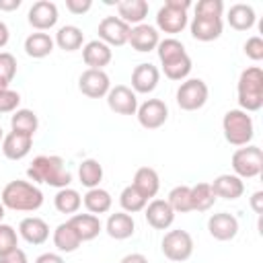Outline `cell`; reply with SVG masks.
Masks as SVG:
<instances>
[{
  "mask_svg": "<svg viewBox=\"0 0 263 263\" xmlns=\"http://www.w3.org/2000/svg\"><path fill=\"white\" fill-rule=\"evenodd\" d=\"M27 177L33 183H45L58 189H64L72 183V175L66 168L64 160L55 154H41L33 158L31 166L27 168Z\"/></svg>",
  "mask_w": 263,
  "mask_h": 263,
  "instance_id": "cell-1",
  "label": "cell"
},
{
  "mask_svg": "<svg viewBox=\"0 0 263 263\" xmlns=\"http://www.w3.org/2000/svg\"><path fill=\"white\" fill-rule=\"evenodd\" d=\"M0 201L14 212H37L43 205V191L29 181H10L4 185Z\"/></svg>",
  "mask_w": 263,
  "mask_h": 263,
  "instance_id": "cell-2",
  "label": "cell"
},
{
  "mask_svg": "<svg viewBox=\"0 0 263 263\" xmlns=\"http://www.w3.org/2000/svg\"><path fill=\"white\" fill-rule=\"evenodd\" d=\"M238 105L242 111L253 113L263 107V70L259 66L245 68L236 84Z\"/></svg>",
  "mask_w": 263,
  "mask_h": 263,
  "instance_id": "cell-3",
  "label": "cell"
},
{
  "mask_svg": "<svg viewBox=\"0 0 263 263\" xmlns=\"http://www.w3.org/2000/svg\"><path fill=\"white\" fill-rule=\"evenodd\" d=\"M222 132H224V138H226L228 144L247 146V144H251V140L255 136L253 117L242 109H230V111L224 113Z\"/></svg>",
  "mask_w": 263,
  "mask_h": 263,
  "instance_id": "cell-4",
  "label": "cell"
},
{
  "mask_svg": "<svg viewBox=\"0 0 263 263\" xmlns=\"http://www.w3.org/2000/svg\"><path fill=\"white\" fill-rule=\"evenodd\" d=\"M191 0H166L156 12V27L162 33H181L187 27V8Z\"/></svg>",
  "mask_w": 263,
  "mask_h": 263,
  "instance_id": "cell-5",
  "label": "cell"
},
{
  "mask_svg": "<svg viewBox=\"0 0 263 263\" xmlns=\"http://www.w3.org/2000/svg\"><path fill=\"white\" fill-rule=\"evenodd\" d=\"M230 164H232L234 175L240 177V179L259 177L261 171H263V152L255 144L240 146L238 150H234V154L230 158Z\"/></svg>",
  "mask_w": 263,
  "mask_h": 263,
  "instance_id": "cell-6",
  "label": "cell"
},
{
  "mask_svg": "<svg viewBox=\"0 0 263 263\" xmlns=\"http://www.w3.org/2000/svg\"><path fill=\"white\" fill-rule=\"evenodd\" d=\"M210 88L201 78H187L177 88V105L183 111H197L208 103Z\"/></svg>",
  "mask_w": 263,
  "mask_h": 263,
  "instance_id": "cell-7",
  "label": "cell"
},
{
  "mask_svg": "<svg viewBox=\"0 0 263 263\" xmlns=\"http://www.w3.org/2000/svg\"><path fill=\"white\" fill-rule=\"evenodd\" d=\"M160 249H162L166 259L181 263L193 255V238L187 230H168L162 236Z\"/></svg>",
  "mask_w": 263,
  "mask_h": 263,
  "instance_id": "cell-8",
  "label": "cell"
},
{
  "mask_svg": "<svg viewBox=\"0 0 263 263\" xmlns=\"http://www.w3.org/2000/svg\"><path fill=\"white\" fill-rule=\"evenodd\" d=\"M136 117L144 129H158L168 119V107L160 99H148L142 105H138Z\"/></svg>",
  "mask_w": 263,
  "mask_h": 263,
  "instance_id": "cell-9",
  "label": "cell"
},
{
  "mask_svg": "<svg viewBox=\"0 0 263 263\" xmlns=\"http://www.w3.org/2000/svg\"><path fill=\"white\" fill-rule=\"evenodd\" d=\"M129 25L123 23L119 16H105L101 23H99V41L107 43L109 47H121L127 43V37H129Z\"/></svg>",
  "mask_w": 263,
  "mask_h": 263,
  "instance_id": "cell-10",
  "label": "cell"
},
{
  "mask_svg": "<svg viewBox=\"0 0 263 263\" xmlns=\"http://www.w3.org/2000/svg\"><path fill=\"white\" fill-rule=\"evenodd\" d=\"M78 88L88 99H101V97H107V92L111 88V80H109L105 70H90L88 68L80 74Z\"/></svg>",
  "mask_w": 263,
  "mask_h": 263,
  "instance_id": "cell-11",
  "label": "cell"
},
{
  "mask_svg": "<svg viewBox=\"0 0 263 263\" xmlns=\"http://www.w3.org/2000/svg\"><path fill=\"white\" fill-rule=\"evenodd\" d=\"M107 105L117 115H136V111H138V97H136V92L129 86L117 84V86L109 88Z\"/></svg>",
  "mask_w": 263,
  "mask_h": 263,
  "instance_id": "cell-12",
  "label": "cell"
},
{
  "mask_svg": "<svg viewBox=\"0 0 263 263\" xmlns=\"http://www.w3.org/2000/svg\"><path fill=\"white\" fill-rule=\"evenodd\" d=\"M58 6L49 0H37L31 8H29V14H27V21L33 29L37 31H47L51 27H55L58 23Z\"/></svg>",
  "mask_w": 263,
  "mask_h": 263,
  "instance_id": "cell-13",
  "label": "cell"
},
{
  "mask_svg": "<svg viewBox=\"0 0 263 263\" xmlns=\"http://www.w3.org/2000/svg\"><path fill=\"white\" fill-rule=\"evenodd\" d=\"M158 80H160V70L154 64H150V62L138 64L132 72V90L136 95L138 92L148 95L158 86Z\"/></svg>",
  "mask_w": 263,
  "mask_h": 263,
  "instance_id": "cell-14",
  "label": "cell"
},
{
  "mask_svg": "<svg viewBox=\"0 0 263 263\" xmlns=\"http://www.w3.org/2000/svg\"><path fill=\"white\" fill-rule=\"evenodd\" d=\"M208 232L216 240H232L238 234V220L228 212H218L208 218Z\"/></svg>",
  "mask_w": 263,
  "mask_h": 263,
  "instance_id": "cell-15",
  "label": "cell"
},
{
  "mask_svg": "<svg viewBox=\"0 0 263 263\" xmlns=\"http://www.w3.org/2000/svg\"><path fill=\"white\" fill-rule=\"evenodd\" d=\"M144 216L154 230H166L175 222V212L166 199H152L150 203H146Z\"/></svg>",
  "mask_w": 263,
  "mask_h": 263,
  "instance_id": "cell-16",
  "label": "cell"
},
{
  "mask_svg": "<svg viewBox=\"0 0 263 263\" xmlns=\"http://www.w3.org/2000/svg\"><path fill=\"white\" fill-rule=\"evenodd\" d=\"M158 41H160L158 31H156V27H152V25L142 23V25H136V27L129 29L127 43L132 45V49H136V51H140V53H146V51L156 49Z\"/></svg>",
  "mask_w": 263,
  "mask_h": 263,
  "instance_id": "cell-17",
  "label": "cell"
},
{
  "mask_svg": "<svg viewBox=\"0 0 263 263\" xmlns=\"http://www.w3.org/2000/svg\"><path fill=\"white\" fill-rule=\"evenodd\" d=\"M113 58V51L107 43L92 39L82 47V60L90 70H103Z\"/></svg>",
  "mask_w": 263,
  "mask_h": 263,
  "instance_id": "cell-18",
  "label": "cell"
},
{
  "mask_svg": "<svg viewBox=\"0 0 263 263\" xmlns=\"http://www.w3.org/2000/svg\"><path fill=\"white\" fill-rule=\"evenodd\" d=\"M33 146V138L18 134V132H10L2 138V154L8 160H23Z\"/></svg>",
  "mask_w": 263,
  "mask_h": 263,
  "instance_id": "cell-19",
  "label": "cell"
},
{
  "mask_svg": "<svg viewBox=\"0 0 263 263\" xmlns=\"http://www.w3.org/2000/svg\"><path fill=\"white\" fill-rule=\"evenodd\" d=\"M18 234L21 238H25L29 245H43L49 238V226L43 218L37 216H29L23 218L18 224Z\"/></svg>",
  "mask_w": 263,
  "mask_h": 263,
  "instance_id": "cell-20",
  "label": "cell"
},
{
  "mask_svg": "<svg viewBox=\"0 0 263 263\" xmlns=\"http://www.w3.org/2000/svg\"><path fill=\"white\" fill-rule=\"evenodd\" d=\"M212 191L216 197H222V199H238L242 193H245V183L240 177L236 175H230V173H224V175H218L212 183Z\"/></svg>",
  "mask_w": 263,
  "mask_h": 263,
  "instance_id": "cell-21",
  "label": "cell"
},
{
  "mask_svg": "<svg viewBox=\"0 0 263 263\" xmlns=\"http://www.w3.org/2000/svg\"><path fill=\"white\" fill-rule=\"evenodd\" d=\"M189 29H191V37H193V39L208 43V41H214V39H218V37L222 35L224 25H222V18L193 16V21H191Z\"/></svg>",
  "mask_w": 263,
  "mask_h": 263,
  "instance_id": "cell-22",
  "label": "cell"
},
{
  "mask_svg": "<svg viewBox=\"0 0 263 263\" xmlns=\"http://www.w3.org/2000/svg\"><path fill=\"white\" fill-rule=\"evenodd\" d=\"M68 224L76 230V234L80 236L82 242L97 238L99 232L103 230V224H101L99 216H95V214H74V216L68 220Z\"/></svg>",
  "mask_w": 263,
  "mask_h": 263,
  "instance_id": "cell-23",
  "label": "cell"
},
{
  "mask_svg": "<svg viewBox=\"0 0 263 263\" xmlns=\"http://www.w3.org/2000/svg\"><path fill=\"white\" fill-rule=\"evenodd\" d=\"M105 230L111 238L115 240H125L129 238L134 232H136V222L132 218V214H125V212H115L107 218V224H105Z\"/></svg>",
  "mask_w": 263,
  "mask_h": 263,
  "instance_id": "cell-24",
  "label": "cell"
},
{
  "mask_svg": "<svg viewBox=\"0 0 263 263\" xmlns=\"http://www.w3.org/2000/svg\"><path fill=\"white\" fill-rule=\"evenodd\" d=\"M132 185H134L146 199H152V197L158 193V189H160V177H158V173H156L152 166H140V168L136 171V175H134Z\"/></svg>",
  "mask_w": 263,
  "mask_h": 263,
  "instance_id": "cell-25",
  "label": "cell"
},
{
  "mask_svg": "<svg viewBox=\"0 0 263 263\" xmlns=\"http://www.w3.org/2000/svg\"><path fill=\"white\" fill-rule=\"evenodd\" d=\"M117 14L129 27L142 25V21L148 16V2L146 0H121L117 2Z\"/></svg>",
  "mask_w": 263,
  "mask_h": 263,
  "instance_id": "cell-26",
  "label": "cell"
},
{
  "mask_svg": "<svg viewBox=\"0 0 263 263\" xmlns=\"http://www.w3.org/2000/svg\"><path fill=\"white\" fill-rule=\"evenodd\" d=\"M226 18H228V25L234 31H249V29H253V25L257 21V14H255V10H253L251 4L238 2V4H232L230 6Z\"/></svg>",
  "mask_w": 263,
  "mask_h": 263,
  "instance_id": "cell-27",
  "label": "cell"
},
{
  "mask_svg": "<svg viewBox=\"0 0 263 263\" xmlns=\"http://www.w3.org/2000/svg\"><path fill=\"white\" fill-rule=\"evenodd\" d=\"M53 39L43 33V31H37V33H31L27 39H25V53L29 58H35V60H41V58H47L51 51H53Z\"/></svg>",
  "mask_w": 263,
  "mask_h": 263,
  "instance_id": "cell-28",
  "label": "cell"
},
{
  "mask_svg": "<svg viewBox=\"0 0 263 263\" xmlns=\"http://www.w3.org/2000/svg\"><path fill=\"white\" fill-rule=\"evenodd\" d=\"M53 245L60 253H74L82 245V240L68 222H62L53 230Z\"/></svg>",
  "mask_w": 263,
  "mask_h": 263,
  "instance_id": "cell-29",
  "label": "cell"
},
{
  "mask_svg": "<svg viewBox=\"0 0 263 263\" xmlns=\"http://www.w3.org/2000/svg\"><path fill=\"white\" fill-rule=\"evenodd\" d=\"M82 41H84V33L76 25H64V27H60L58 33H55V39H53V43L60 49H64V51H76V49H80L82 47Z\"/></svg>",
  "mask_w": 263,
  "mask_h": 263,
  "instance_id": "cell-30",
  "label": "cell"
},
{
  "mask_svg": "<svg viewBox=\"0 0 263 263\" xmlns=\"http://www.w3.org/2000/svg\"><path fill=\"white\" fill-rule=\"evenodd\" d=\"M82 203L84 208L88 210V214H105L111 210V203H113V197L107 189H101V187H95V189H88L82 197Z\"/></svg>",
  "mask_w": 263,
  "mask_h": 263,
  "instance_id": "cell-31",
  "label": "cell"
},
{
  "mask_svg": "<svg viewBox=\"0 0 263 263\" xmlns=\"http://www.w3.org/2000/svg\"><path fill=\"white\" fill-rule=\"evenodd\" d=\"M10 127H12V132H18V134L33 138L37 127H39V119L31 109H16L10 117Z\"/></svg>",
  "mask_w": 263,
  "mask_h": 263,
  "instance_id": "cell-32",
  "label": "cell"
},
{
  "mask_svg": "<svg viewBox=\"0 0 263 263\" xmlns=\"http://www.w3.org/2000/svg\"><path fill=\"white\" fill-rule=\"evenodd\" d=\"M53 205L60 214H76L82 205V197L76 189L72 187H64V189H58L55 197H53Z\"/></svg>",
  "mask_w": 263,
  "mask_h": 263,
  "instance_id": "cell-33",
  "label": "cell"
},
{
  "mask_svg": "<svg viewBox=\"0 0 263 263\" xmlns=\"http://www.w3.org/2000/svg\"><path fill=\"white\" fill-rule=\"evenodd\" d=\"M78 179L86 189H95L99 187V183L103 181V166L99 160L95 158H86L80 162L78 166Z\"/></svg>",
  "mask_w": 263,
  "mask_h": 263,
  "instance_id": "cell-34",
  "label": "cell"
},
{
  "mask_svg": "<svg viewBox=\"0 0 263 263\" xmlns=\"http://www.w3.org/2000/svg\"><path fill=\"white\" fill-rule=\"evenodd\" d=\"M216 201V195L212 191L210 183H197L191 187V208L195 212H208Z\"/></svg>",
  "mask_w": 263,
  "mask_h": 263,
  "instance_id": "cell-35",
  "label": "cell"
},
{
  "mask_svg": "<svg viewBox=\"0 0 263 263\" xmlns=\"http://www.w3.org/2000/svg\"><path fill=\"white\" fill-rule=\"evenodd\" d=\"M168 205L173 208V212L177 214H187V212H193L191 208V187L189 185H177L168 191V197H166Z\"/></svg>",
  "mask_w": 263,
  "mask_h": 263,
  "instance_id": "cell-36",
  "label": "cell"
},
{
  "mask_svg": "<svg viewBox=\"0 0 263 263\" xmlns=\"http://www.w3.org/2000/svg\"><path fill=\"white\" fill-rule=\"evenodd\" d=\"M119 203L123 208L125 214H136V212H142L148 203V199L134 187V185H127L123 187V191L119 193Z\"/></svg>",
  "mask_w": 263,
  "mask_h": 263,
  "instance_id": "cell-37",
  "label": "cell"
},
{
  "mask_svg": "<svg viewBox=\"0 0 263 263\" xmlns=\"http://www.w3.org/2000/svg\"><path fill=\"white\" fill-rule=\"evenodd\" d=\"M156 51H158L160 64H168V62H173V60H177V58H181V55L187 53L185 51V45L179 39H175V37H166V39L158 41Z\"/></svg>",
  "mask_w": 263,
  "mask_h": 263,
  "instance_id": "cell-38",
  "label": "cell"
},
{
  "mask_svg": "<svg viewBox=\"0 0 263 263\" xmlns=\"http://www.w3.org/2000/svg\"><path fill=\"white\" fill-rule=\"evenodd\" d=\"M191 68H193V64H191V58L187 53L168 62V64H162V72L168 80H185L189 76Z\"/></svg>",
  "mask_w": 263,
  "mask_h": 263,
  "instance_id": "cell-39",
  "label": "cell"
},
{
  "mask_svg": "<svg viewBox=\"0 0 263 263\" xmlns=\"http://www.w3.org/2000/svg\"><path fill=\"white\" fill-rule=\"evenodd\" d=\"M16 74V58L8 51H0V86L8 88Z\"/></svg>",
  "mask_w": 263,
  "mask_h": 263,
  "instance_id": "cell-40",
  "label": "cell"
},
{
  "mask_svg": "<svg viewBox=\"0 0 263 263\" xmlns=\"http://www.w3.org/2000/svg\"><path fill=\"white\" fill-rule=\"evenodd\" d=\"M18 249V234L10 224L0 222V257L8 255L10 251Z\"/></svg>",
  "mask_w": 263,
  "mask_h": 263,
  "instance_id": "cell-41",
  "label": "cell"
},
{
  "mask_svg": "<svg viewBox=\"0 0 263 263\" xmlns=\"http://www.w3.org/2000/svg\"><path fill=\"white\" fill-rule=\"evenodd\" d=\"M224 2L222 0H199L195 4V16H208V18H222Z\"/></svg>",
  "mask_w": 263,
  "mask_h": 263,
  "instance_id": "cell-42",
  "label": "cell"
},
{
  "mask_svg": "<svg viewBox=\"0 0 263 263\" xmlns=\"http://www.w3.org/2000/svg\"><path fill=\"white\" fill-rule=\"evenodd\" d=\"M21 103V95L12 88H4L0 90V113H14L18 109Z\"/></svg>",
  "mask_w": 263,
  "mask_h": 263,
  "instance_id": "cell-43",
  "label": "cell"
},
{
  "mask_svg": "<svg viewBox=\"0 0 263 263\" xmlns=\"http://www.w3.org/2000/svg\"><path fill=\"white\" fill-rule=\"evenodd\" d=\"M245 53L247 58H251L253 62H261L263 60V39L259 35H253L247 39L245 43Z\"/></svg>",
  "mask_w": 263,
  "mask_h": 263,
  "instance_id": "cell-44",
  "label": "cell"
},
{
  "mask_svg": "<svg viewBox=\"0 0 263 263\" xmlns=\"http://www.w3.org/2000/svg\"><path fill=\"white\" fill-rule=\"evenodd\" d=\"M66 8L72 14H84L92 8V0H66Z\"/></svg>",
  "mask_w": 263,
  "mask_h": 263,
  "instance_id": "cell-45",
  "label": "cell"
},
{
  "mask_svg": "<svg viewBox=\"0 0 263 263\" xmlns=\"http://www.w3.org/2000/svg\"><path fill=\"white\" fill-rule=\"evenodd\" d=\"M0 263H29V261H27V255L23 249H14L8 255L0 257Z\"/></svg>",
  "mask_w": 263,
  "mask_h": 263,
  "instance_id": "cell-46",
  "label": "cell"
},
{
  "mask_svg": "<svg viewBox=\"0 0 263 263\" xmlns=\"http://www.w3.org/2000/svg\"><path fill=\"white\" fill-rule=\"evenodd\" d=\"M251 208L255 214H263V191H255L251 195Z\"/></svg>",
  "mask_w": 263,
  "mask_h": 263,
  "instance_id": "cell-47",
  "label": "cell"
},
{
  "mask_svg": "<svg viewBox=\"0 0 263 263\" xmlns=\"http://www.w3.org/2000/svg\"><path fill=\"white\" fill-rule=\"evenodd\" d=\"M35 263H64V259L58 253H43L35 259Z\"/></svg>",
  "mask_w": 263,
  "mask_h": 263,
  "instance_id": "cell-48",
  "label": "cell"
},
{
  "mask_svg": "<svg viewBox=\"0 0 263 263\" xmlns=\"http://www.w3.org/2000/svg\"><path fill=\"white\" fill-rule=\"evenodd\" d=\"M119 263H148V259H146V255H142V253H129V255H125Z\"/></svg>",
  "mask_w": 263,
  "mask_h": 263,
  "instance_id": "cell-49",
  "label": "cell"
},
{
  "mask_svg": "<svg viewBox=\"0 0 263 263\" xmlns=\"http://www.w3.org/2000/svg\"><path fill=\"white\" fill-rule=\"evenodd\" d=\"M21 4H23L21 0H0V10L10 12V10H16Z\"/></svg>",
  "mask_w": 263,
  "mask_h": 263,
  "instance_id": "cell-50",
  "label": "cell"
},
{
  "mask_svg": "<svg viewBox=\"0 0 263 263\" xmlns=\"http://www.w3.org/2000/svg\"><path fill=\"white\" fill-rule=\"evenodd\" d=\"M8 39H10V33H8V27H6V23H2L0 21V49L8 43Z\"/></svg>",
  "mask_w": 263,
  "mask_h": 263,
  "instance_id": "cell-51",
  "label": "cell"
},
{
  "mask_svg": "<svg viewBox=\"0 0 263 263\" xmlns=\"http://www.w3.org/2000/svg\"><path fill=\"white\" fill-rule=\"evenodd\" d=\"M4 214H6V208H4V203L0 201V222H2V218H4Z\"/></svg>",
  "mask_w": 263,
  "mask_h": 263,
  "instance_id": "cell-52",
  "label": "cell"
},
{
  "mask_svg": "<svg viewBox=\"0 0 263 263\" xmlns=\"http://www.w3.org/2000/svg\"><path fill=\"white\" fill-rule=\"evenodd\" d=\"M2 138H4V136H2V127H0V142H2Z\"/></svg>",
  "mask_w": 263,
  "mask_h": 263,
  "instance_id": "cell-53",
  "label": "cell"
}]
</instances>
